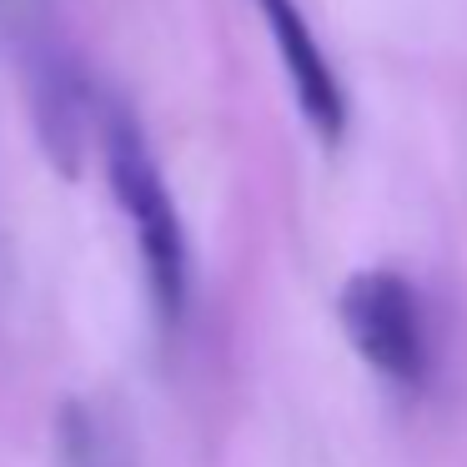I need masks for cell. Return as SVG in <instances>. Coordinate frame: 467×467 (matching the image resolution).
Masks as SVG:
<instances>
[{"instance_id":"6da1fadb","label":"cell","mask_w":467,"mask_h":467,"mask_svg":"<svg viewBox=\"0 0 467 467\" xmlns=\"http://www.w3.org/2000/svg\"><path fill=\"white\" fill-rule=\"evenodd\" d=\"M101 151H106V182L121 202L126 222H131L136 246H141L151 302L161 312V322L176 327L186 317V296H192V252H186V226L176 216L171 192H166V176L156 166L151 146H146L141 126L121 106H106L101 116Z\"/></svg>"},{"instance_id":"7a4b0ae2","label":"cell","mask_w":467,"mask_h":467,"mask_svg":"<svg viewBox=\"0 0 467 467\" xmlns=\"http://www.w3.org/2000/svg\"><path fill=\"white\" fill-rule=\"evenodd\" d=\"M337 317H342V332L357 347V357L382 382L402 387V392L427 387V372H432L427 322H422V302H417L412 282L402 272L372 266V272L347 276L342 296H337Z\"/></svg>"},{"instance_id":"3957f363","label":"cell","mask_w":467,"mask_h":467,"mask_svg":"<svg viewBox=\"0 0 467 467\" xmlns=\"http://www.w3.org/2000/svg\"><path fill=\"white\" fill-rule=\"evenodd\" d=\"M256 11H262L266 31H272V41H276V56H282V66H286V81H292V91H296L302 116L312 121V131L322 136L327 146H337L347 131V91H342V81H337L332 61H327L322 41H317L312 26H306L302 5H296V0H256Z\"/></svg>"},{"instance_id":"277c9868","label":"cell","mask_w":467,"mask_h":467,"mask_svg":"<svg viewBox=\"0 0 467 467\" xmlns=\"http://www.w3.org/2000/svg\"><path fill=\"white\" fill-rule=\"evenodd\" d=\"M26 81H31V111L46 156L61 176H76L86 156V111H91L81 71L56 41H36L26 56Z\"/></svg>"}]
</instances>
